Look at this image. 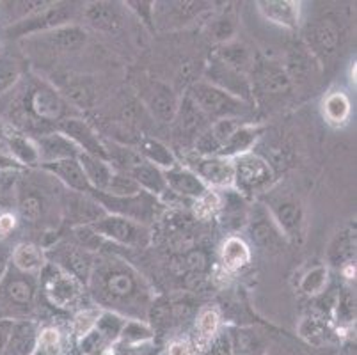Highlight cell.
<instances>
[{"label": "cell", "mask_w": 357, "mask_h": 355, "mask_svg": "<svg viewBox=\"0 0 357 355\" xmlns=\"http://www.w3.org/2000/svg\"><path fill=\"white\" fill-rule=\"evenodd\" d=\"M233 167H235V176H233V187L240 194L255 197L258 194H265L271 190L272 181H274V171L268 160L256 153H245L236 158H233Z\"/></svg>", "instance_id": "cell-3"}, {"label": "cell", "mask_w": 357, "mask_h": 355, "mask_svg": "<svg viewBox=\"0 0 357 355\" xmlns=\"http://www.w3.org/2000/svg\"><path fill=\"white\" fill-rule=\"evenodd\" d=\"M298 332L307 343L314 345V347L326 343L327 336H329L327 325L320 322V318H304L303 324L298 325Z\"/></svg>", "instance_id": "cell-39"}, {"label": "cell", "mask_w": 357, "mask_h": 355, "mask_svg": "<svg viewBox=\"0 0 357 355\" xmlns=\"http://www.w3.org/2000/svg\"><path fill=\"white\" fill-rule=\"evenodd\" d=\"M210 355H213V354H210Z\"/></svg>", "instance_id": "cell-54"}, {"label": "cell", "mask_w": 357, "mask_h": 355, "mask_svg": "<svg viewBox=\"0 0 357 355\" xmlns=\"http://www.w3.org/2000/svg\"><path fill=\"white\" fill-rule=\"evenodd\" d=\"M203 117L204 116L196 109V105L190 102L189 96H185L183 103L178 107V112H176V117H174V119H178V121H180L181 132H183V130L185 132H196V130L199 128L201 119H203Z\"/></svg>", "instance_id": "cell-42"}, {"label": "cell", "mask_w": 357, "mask_h": 355, "mask_svg": "<svg viewBox=\"0 0 357 355\" xmlns=\"http://www.w3.org/2000/svg\"><path fill=\"white\" fill-rule=\"evenodd\" d=\"M41 165H43L45 171H48L52 176H55L61 183H64L68 188H71V190L80 192V194H91V192H93L77 158H66V160L50 162V164Z\"/></svg>", "instance_id": "cell-19"}, {"label": "cell", "mask_w": 357, "mask_h": 355, "mask_svg": "<svg viewBox=\"0 0 357 355\" xmlns=\"http://www.w3.org/2000/svg\"><path fill=\"white\" fill-rule=\"evenodd\" d=\"M146 107L157 121L169 125L174 121L180 103H178L174 91L167 84L155 82L149 87L148 96H146Z\"/></svg>", "instance_id": "cell-14"}, {"label": "cell", "mask_w": 357, "mask_h": 355, "mask_svg": "<svg viewBox=\"0 0 357 355\" xmlns=\"http://www.w3.org/2000/svg\"><path fill=\"white\" fill-rule=\"evenodd\" d=\"M63 343H61V334L57 328L47 327L38 334V347L36 350H40L45 355H59Z\"/></svg>", "instance_id": "cell-44"}, {"label": "cell", "mask_w": 357, "mask_h": 355, "mask_svg": "<svg viewBox=\"0 0 357 355\" xmlns=\"http://www.w3.org/2000/svg\"><path fill=\"white\" fill-rule=\"evenodd\" d=\"M311 57L313 55L306 54V52L303 50H295L294 54L290 55V59H288V77H290V80L294 82L295 78H298V80H304V78L310 77L311 73H313V63H311Z\"/></svg>", "instance_id": "cell-40"}, {"label": "cell", "mask_w": 357, "mask_h": 355, "mask_svg": "<svg viewBox=\"0 0 357 355\" xmlns=\"http://www.w3.org/2000/svg\"><path fill=\"white\" fill-rule=\"evenodd\" d=\"M206 77H208L206 78V82L213 84V86H217L219 89L240 98V100H243V102L248 100L249 94H251L252 91L248 75H242L238 73V71L231 70V68L224 66V64L219 63V61L210 64Z\"/></svg>", "instance_id": "cell-13"}, {"label": "cell", "mask_w": 357, "mask_h": 355, "mask_svg": "<svg viewBox=\"0 0 357 355\" xmlns=\"http://www.w3.org/2000/svg\"><path fill=\"white\" fill-rule=\"evenodd\" d=\"M36 146H38V151H40L41 164L66 160V158H77L80 155V149L59 132L41 135V139L36 142Z\"/></svg>", "instance_id": "cell-20"}, {"label": "cell", "mask_w": 357, "mask_h": 355, "mask_svg": "<svg viewBox=\"0 0 357 355\" xmlns=\"http://www.w3.org/2000/svg\"><path fill=\"white\" fill-rule=\"evenodd\" d=\"M259 135H261V128L252 125H242L231 137H229V141L222 146V149L219 151V156L231 158L233 160L236 156L251 153V148L255 146V142L258 141Z\"/></svg>", "instance_id": "cell-27"}, {"label": "cell", "mask_w": 357, "mask_h": 355, "mask_svg": "<svg viewBox=\"0 0 357 355\" xmlns=\"http://www.w3.org/2000/svg\"><path fill=\"white\" fill-rule=\"evenodd\" d=\"M38 347V332L29 322L13 325L4 355H32Z\"/></svg>", "instance_id": "cell-28"}, {"label": "cell", "mask_w": 357, "mask_h": 355, "mask_svg": "<svg viewBox=\"0 0 357 355\" xmlns=\"http://www.w3.org/2000/svg\"><path fill=\"white\" fill-rule=\"evenodd\" d=\"M190 345L187 341H174L171 347H169V355H190Z\"/></svg>", "instance_id": "cell-51"}, {"label": "cell", "mask_w": 357, "mask_h": 355, "mask_svg": "<svg viewBox=\"0 0 357 355\" xmlns=\"http://www.w3.org/2000/svg\"><path fill=\"white\" fill-rule=\"evenodd\" d=\"M41 272H43L45 278V295L54 305H57V308H71L82 297V282L68 272H64V270H61L59 266L47 265Z\"/></svg>", "instance_id": "cell-7"}, {"label": "cell", "mask_w": 357, "mask_h": 355, "mask_svg": "<svg viewBox=\"0 0 357 355\" xmlns=\"http://www.w3.org/2000/svg\"><path fill=\"white\" fill-rule=\"evenodd\" d=\"M91 195L95 197L96 203L102 204L107 213L119 215L139 224L149 222L155 213V199L144 190L132 197H114L103 192H91Z\"/></svg>", "instance_id": "cell-6"}, {"label": "cell", "mask_w": 357, "mask_h": 355, "mask_svg": "<svg viewBox=\"0 0 357 355\" xmlns=\"http://www.w3.org/2000/svg\"><path fill=\"white\" fill-rule=\"evenodd\" d=\"M57 132L63 133L66 139H70L80 149V153L98 156V158L107 160V151L105 146H103V141L84 119H79V117H64V119H61L57 123Z\"/></svg>", "instance_id": "cell-10"}, {"label": "cell", "mask_w": 357, "mask_h": 355, "mask_svg": "<svg viewBox=\"0 0 357 355\" xmlns=\"http://www.w3.org/2000/svg\"><path fill=\"white\" fill-rule=\"evenodd\" d=\"M87 41V32L79 25H61L43 32V43L55 54H70L79 50Z\"/></svg>", "instance_id": "cell-17"}, {"label": "cell", "mask_w": 357, "mask_h": 355, "mask_svg": "<svg viewBox=\"0 0 357 355\" xmlns=\"http://www.w3.org/2000/svg\"><path fill=\"white\" fill-rule=\"evenodd\" d=\"M20 80V66L9 55H0V96L8 93Z\"/></svg>", "instance_id": "cell-43"}, {"label": "cell", "mask_w": 357, "mask_h": 355, "mask_svg": "<svg viewBox=\"0 0 357 355\" xmlns=\"http://www.w3.org/2000/svg\"><path fill=\"white\" fill-rule=\"evenodd\" d=\"M13 265L22 273H38L47 266V256L34 243H20L13 252Z\"/></svg>", "instance_id": "cell-30"}, {"label": "cell", "mask_w": 357, "mask_h": 355, "mask_svg": "<svg viewBox=\"0 0 357 355\" xmlns=\"http://www.w3.org/2000/svg\"><path fill=\"white\" fill-rule=\"evenodd\" d=\"M187 96L196 105V109L212 121H219L224 117H240V114L248 110V105L243 100L219 89L206 80L192 84Z\"/></svg>", "instance_id": "cell-2"}, {"label": "cell", "mask_w": 357, "mask_h": 355, "mask_svg": "<svg viewBox=\"0 0 357 355\" xmlns=\"http://www.w3.org/2000/svg\"><path fill=\"white\" fill-rule=\"evenodd\" d=\"M0 135H2V125H0Z\"/></svg>", "instance_id": "cell-53"}, {"label": "cell", "mask_w": 357, "mask_h": 355, "mask_svg": "<svg viewBox=\"0 0 357 355\" xmlns=\"http://www.w3.org/2000/svg\"><path fill=\"white\" fill-rule=\"evenodd\" d=\"M9 149L11 155L15 156L16 160L24 165H38L41 164L40 160V151L36 142L24 135H11L9 137Z\"/></svg>", "instance_id": "cell-35"}, {"label": "cell", "mask_w": 357, "mask_h": 355, "mask_svg": "<svg viewBox=\"0 0 357 355\" xmlns=\"http://www.w3.org/2000/svg\"><path fill=\"white\" fill-rule=\"evenodd\" d=\"M137 151L141 153V156L146 162L153 164L155 167L162 169V171H169V169L178 165L174 153L164 142L157 141V139H144Z\"/></svg>", "instance_id": "cell-32"}, {"label": "cell", "mask_w": 357, "mask_h": 355, "mask_svg": "<svg viewBox=\"0 0 357 355\" xmlns=\"http://www.w3.org/2000/svg\"><path fill=\"white\" fill-rule=\"evenodd\" d=\"M128 6H134V11L137 13L139 16L142 15V22L146 25H151V16H153V2H128Z\"/></svg>", "instance_id": "cell-49"}, {"label": "cell", "mask_w": 357, "mask_h": 355, "mask_svg": "<svg viewBox=\"0 0 357 355\" xmlns=\"http://www.w3.org/2000/svg\"><path fill=\"white\" fill-rule=\"evenodd\" d=\"M164 180L167 185V190L178 197H187V199H197L199 195L208 190L206 185L199 180V176L189 167H176L164 171Z\"/></svg>", "instance_id": "cell-15"}, {"label": "cell", "mask_w": 357, "mask_h": 355, "mask_svg": "<svg viewBox=\"0 0 357 355\" xmlns=\"http://www.w3.org/2000/svg\"><path fill=\"white\" fill-rule=\"evenodd\" d=\"M327 282H329V270L326 266L318 265L304 273V278L301 279V289L310 297H314L326 289Z\"/></svg>", "instance_id": "cell-38"}, {"label": "cell", "mask_w": 357, "mask_h": 355, "mask_svg": "<svg viewBox=\"0 0 357 355\" xmlns=\"http://www.w3.org/2000/svg\"><path fill=\"white\" fill-rule=\"evenodd\" d=\"M100 312H102V309H84V311H80L79 315L75 317V324H73L75 334L84 338L87 336L89 332L95 331Z\"/></svg>", "instance_id": "cell-45"}, {"label": "cell", "mask_w": 357, "mask_h": 355, "mask_svg": "<svg viewBox=\"0 0 357 355\" xmlns=\"http://www.w3.org/2000/svg\"><path fill=\"white\" fill-rule=\"evenodd\" d=\"M350 100L342 91H334L329 96H326L322 103V112L326 121L333 126H342L349 121L350 117Z\"/></svg>", "instance_id": "cell-33"}, {"label": "cell", "mask_w": 357, "mask_h": 355, "mask_svg": "<svg viewBox=\"0 0 357 355\" xmlns=\"http://www.w3.org/2000/svg\"><path fill=\"white\" fill-rule=\"evenodd\" d=\"M13 325H15V322L11 320L0 322V355L6 354L9 336H11V331H13Z\"/></svg>", "instance_id": "cell-50"}, {"label": "cell", "mask_w": 357, "mask_h": 355, "mask_svg": "<svg viewBox=\"0 0 357 355\" xmlns=\"http://www.w3.org/2000/svg\"><path fill=\"white\" fill-rule=\"evenodd\" d=\"M233 32H235V24L229 18H219L213 24V36H215L217 41L228 43L233 38Z\"/></svg>", "instance_id": "cell-47"}, {"label": "cell", "mask_w": 357, "mask_h": 355, "mask_svg": "<svg viewBox=\"0 0 357 355\" xmlns=\"http://www.w3.org/2000/svg\"><path fill=\"white\" fill-rule=\"evenodd\" d=\"M343 275H345L347 279H354L356 278V265L354 263H347L345 266H343Z\"/></svg>", "instance_id": "cell-52"}, {"label": "cell", "mask_w": 357, "mask_h": 355, "mask_svg": "<svg viewBox=\"0 0 357 355\" xmlns=\"http://www.w3.org/2000/svg\"><path fill=\"white\" fill-rule=\"evenodd\" d=\"M251 263V249L238 236H229L220 247V265L226 273L238 272Z\"/></svg>", "instance_id": "cell-25"}, {"label": "cell", "mask_w": 357, "mask_h": 355, "mask_svg": "<svg viewBox=\"0 0 357 355\" xmlns=\"http://www.w3.org/2000/svg\"><path fill=\"white\" fill-rule=\"evenodd\" d=\"M89 292L96 304L119 317L142 320L149 315L153 293L134 266L116 256L96 259L91 273Z\"/></svg>", "instance_id": "cell-1"}, {"label": "cell", "mask_w": 357, "mask_h": 355, "mask_svg": "<svg viewBox=\"0 0 357 355\" xmlns=\"http://www.w3.org/2000/svg\"><path fill=\"white\" fill-rule=\"evenodd\" d=\"M222 206V199L220 195L213 190H206L203 195H199L197 199H194V211H196V217L201 220L212 219L213 215L220 210Z\"/></svg>", "instance_id": "cell-41"}, {"label": "cell", "mask_w": 357, "mask_h": 355, "mask_svg": "<svg viewBox=\"0 0 357 355\" xmlns=\"http://www.w3.org/2000/svg\"><path fill=\"white\" fill-rule=\"evenodd\" d=\"M36 288L32 279L27 273H22L16 270L15 273L6 275V279L0 285V299H4L8 305H13L16 311L29 309L34 302Z\"/></svg>", "instance_id": "cell-12"}, {"label": "cell", "mask_w": 357, "mask_h": 355, "mask_svg": "<svg viewBox=\"0 0 357 355\" xmlns=\"http://www.w3.org/2000/svg\"><path fill=\"white\" fill-rule=\"evenodd\" d=\"M226 336H228L229 355H267V343L255 328L231 327Z\"/></svg>", "instance_id": "cell-22"}, {"label": "cell", "mask_w": 357, "mask_h": 355, "mask_svg": "<svg viewBox=\"0 0 357 355\" xmlns=\"http://www.w3.org/2000/svg\"><path fill=\"white\" fill-rule=\"evenodd\" d=\"M31 109L36 116L48 123H59L66 116V103L50 87H38L31 96Z\"/></svg>", "instance_id": "cell-18"}, {"label": "cell", "mask_w": 357, "mask_h": 355, "mask_svg": "<svg viewBox=\"0 0 357 355\" xmlns=\"http://www.w3.org/2000/svg\"><path fill=\"white\" fill-rule=\"evenodd\" d=\"M258 11L271 24L283 29H297L301 24V2L294 0H261Z\"/></svg>", "instance_id": "cell-16"}, {"label": "cell", "mask_w": 357, "mask_h": 355, "mask_svg": "<svg viewBox=\"0 0 357 355\" xmlns=\"http://www.w3.org/2000/svg\"><path fill=\"white\" fill-rule=\"evenodd\" d=\"M248 233L251 242L261 250H278L287 242L283 233L275 226L271 213H268L267 208L263 206V204H256L252 208L248 222Z\"/></svg>", "instance_id": "cell-9"}, {"label": "cell", "mask_w": 357, "mask_h": 355, "mask_svg": "<svg viewBox=\"0 0 357 355\" xmlns=\"http://www.w3.org/2000/svg\"><path fill=\"white\" fill-rule=\"evenodd\" d=\"M220 317L219 312L212 308H206L197 315L196 320V347L201 350L208 348L212 341L217 338Z\"/></svg>", "instance_id": "cell-34"}, {"label": "cell", "mask_w": 357, "mask_h": 355, "mask_svg": "<svg viewBox=\"0 0 357 355\" xmlns=\"http://www.w3.org/2000/svg\"><path fill=\"white\" fill-rule=\"evenodd\" d=\"M217 61L242 75H248L249 71L255 70V57H252L251 50L245 45L236 43V41L224 43L217 50Z\"/></svg>", "instance_id": "cell-26"}, {"label": "cell", "mask_w": 357, "mask_h": 355, "mask_svg": "<svg viewBox=\"0 0 357 355\" xmlns=\"http://www.w3.org/2000/svg\"><path fill=\"white\" fill-rule=\"evenodd\" d=\"M126 318L119 317L116 312L112 311H102L98 317V322H96L95 331L98 332V336L102 338L103 341H110V343H114L116 340L121 334V328L125 325Z\"/></svg>", "instance_id": "cell-36"}, {"label": "cell", "mask_w": 357, "mask_h": 355, "mask_svg": "<svg viewBox=\"0 0 357 355\" xmlns=\"http://www.w3.org/2000/svg\"><path fill=\"white\" fill-rule=\"evenodd\" d=\"M91 229L95 231L100 239L110 240L125 247H134V249H141L149 240L148 229L142 224L119 217V215H103L96 222L91 224Z\"/></svg>", "instance_id": "cell-5"}, {"label": "cell", "mask_w": 357, "mask_h": 355, "mask_svg": "<svg viewBox=\"0 0 357 355\" xmlns=\"http://www.w3.org/2000/svg\"><path fill=\"white\" fill-rule=\"evenodd\" d=\"M141 192V187H139L137 181L132 176L114 169V174L110 178L109 187H107V190L103 194L114 195V197H132V195H137Z\"/></svg>", "instance_id": "cell-37"}, {"label": "cell", "mask_w": 357, "mask_h": 355, "mask_svg": "<svg viewBox=\"0 0 357 355\" xmlns=\"http://www.w3.org/2000/svg\"><path fill=\"white\" fill-rule=\"evenodd\" d=\"M263 206L267 208L272 220L279 231L283 233L287 240H297L303 233V206L291 194H283V192H265V203Z\"/></svg>", "instance_id": "cell-4"}, {"label": "cell", "mask_w": 357, "mask_h": 355, "mask_svg": "<svg viewBox=\"0 0 357 355\" xmlns=\"http://www.w3.org/2000/svg\"><path fill=\"white\" fill-rule=\"evenodd\" d=\"M192 171L199 176V180L206 185V188H228L233 187V176H235V167H233L231 158L224 156H199L194 160Z\"/></svg>", "instance_id": "cell-11"}, {"label": "cell", "mask_w": 357, "mask_h": 355, "mask_svg": "<svg viewBox=\"0 0 357 355\" xmlns=\"http://www.w3.org/2000/svg\"><path fill=\"white\" fill-rule=\"evenodd\" d=\"M86 20L96 31L116 32L121 27L119 11L109 2H93L86 9Z\"/></svg>", "instance_id": "cell-29"}, {"label": "cell", "mask_w": 357, "mask_h": 355, "mask_svg": "<svg viewBox=\"0 0 357 355\" xmlns=\"http://www.w3.org/2000/svg\"><path fill=\"white\" fill-rule=\"evenodd\" d=\"M291 80L287 70L274 66V64H263L255 71V87L265 96H283L291 91Z\"/></svg>", "instance_id": "cell-21"}, {"label": "cell", "mask_w": 357, "mask_h": 355, "mask_svg": "<svg viewBox=\"0 0 357 355\" xmlns=\"http://www.w3.org/2000/svg\"><path fill=\"white\" fill-rule=\"evenodd\" d=\"M128 174L137 181L141 190L148 192V194L164 195V192L167 190V185H165L164 180V171L155 167V165L149 164V162H142L139 167H135L134 171H130Z\"/></svg>", "instance_id": "cell-31"}, {"label": "cell", "mask_w": 357, "mask_h": 355, "mask_svg": "<svg viewBox=\"0 0 357 355\" xmlns=\"http://www.w3.org/2000/svg\"><path fill=\"white\" fill-rule=\"evenodd\" d=\"M20 213L29 222H36L43 213V201L40 195L36 194H24L20 199Z\"/></svg>", "instance_id": "cell-46"}, {"label": "cell", "mask_w": 357, "mask_h": 355, "mask_svg": "<svg viewBox=\"0 0 357 355\" xmlns=\"http://www.w3.org/2000/svg\"><path fill=\"white\" fill-rule=\"evenodd\" d=\"M307 38H310V47L314 54L320 52L324 55H333L340 45V29L331 20H320L310 29Z\"/></svg>", "instance_id": "cell-24"}, {"label": "cell", "mask_w": 357, "mask_h": 355, "mask_svg": "<svg viewBox=\"0 0 357 355\" xmlns=\"http://www.w3.org/2000/svg\"><path fill=\"white\" fill-rule=\"evenodd\" d=\"M54 262L55 263H52V265L59 266L61 270L73 275L75 279H79L84 286H87L93 269L96 265V258L91 250L80 246H70V243L55 247Z\"/></svg>", "instance_id": "cell-8"}, {"label": "cell", "mask_w": 357, "mask_h": 355, "mask_svg": "<svg viewBox=\"0 0 357 355\" xmlns=\"http://www.w3.org/2000/svg\"><path fill=\"white\" fill-rule=\"evenodd\" d=\"M80 167H82L84 174H86L87 181L91 185V190L93 192H105L109 187V181L114 174V167L109 164L103 158L98 156L86 155V153H80L77 156Z\"/></svg>", "instance_id": "cell-23"}, {"label": "cell", "mask_w": 357, "mask_h": 355, "mask_svg": "<svg viewBox=\"0 0 357 355\" xmlns=\"http://www.w3.org/2000/svg\"><path fill=\"white\" fill-rule=\"evenodd\" d=\"M16 227V217L9 211H4V213H0V240L8 239L9 234L15 231Z\"/></svg>", "instance_id": "cell-48"}]
</instances>
